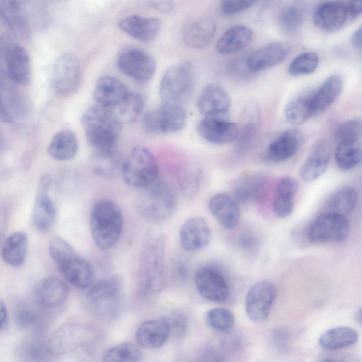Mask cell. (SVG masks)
Returning <instances> with one entry per match:
<instances>
[{
  "instance_id": "12",
  "label": "cell",
  "mask_w": 362,
  "mask_h": 362,
  "mask_svg": "<svg viewBox=\"0 0 362 362\" xmlns=\"http://www.w3.org/2000/svg\"><path fill=\"white\" fill-rule=\"evenodd\" d=\"M276 294L274 284L268 280L255 283L245 297V313L255 322L264 321L269 315Z\"/></svg>"
},
{
  "instance_id": "55",
  "label": "cell",
  "mask_w": 362,
  "mask_h": 362,
  "mask_svg": "<svg viewBox=\"0 0 362 362\" xmlns=\"http://www.w3.org/2000/svg\"><path fill=\"white\" fill-rule=\"evenodd\" d=\"M349 19H353L362 13V0H341Z\"/></svg>"
},
{
  "instance_id": "54",
  "label": "cell",
  "mask_w": 362,
  "mask_h": 362,
  "mask_svg": "<svg viewBox=\"0 0 362 362\" xmlns=\"http://www.w3.org/2000/svg\"><path fill=\"white\" fill-rule=\"evenodd\" d=\"M258 0H221V10L226 15H233L252 6Z\"/></svg>"
},
{
  "instance_id": "60",
  "label": "cell",
  "mask_w": 362,
  "mask_h": 362,
  "mask_svg": "<svg viewBox=\"0 0 362 362\" xmlns=\"http://www.w3.org/2000/svg\"><path fill=\"white\" fill-rule=\"evenodd\" d=\"M250 238L251 237H245L242 239L241 244L244 247H252V246L255 244V240Z\"/></svg>"
},
{
  "instance_id": "28",
  "label": "cell",
  "mask_w": 362,
  "mask_h": 362,
  "mask_svg": "<svg viewBox=\"0 0 362 362\" xmlns=\"http://www.w3.org/2000/svg\"><path fill=\"white\" fill-rule=\"evenodd\" d=\"M118 25L132 37L141 42H149L158 34L160 21L154 18L131 15L120 20Z\"/></svg>"
},
{
  "instance_id": "20",
  "label": "cell",
  "mask_w": 362,
  "mask_h": 362,
  "mask_svg": "<svg viewBox=\"0 0 362 362\" xmlns=\"http://www.w3.org/2000/svg\"><path fill=\"white\" fill-rule=\"evenodd\" d=\"M179 237L180 245L185 251L194 252L209 245L212 233L206 220L196 216L189 218L182 226Z\"/></svg>"
},
{
  "instance_id": "61",
  "label": "cell",
  "mask_w": 362,
  "mask_h": 362,
  "mask_svg": "<svg viewBox=\"0 0 362 362\" xmlns=\"http://www.w3.org/2000/svg\"><path fill=\"white\" fill-rule=\"evenodd\" d=\"M356 320L362 325V308L358 311L356 314Z\"/></svg>"
},
{
  "instance_id": "59",
  "label": "cell",
  "mask_w": 362,
  "mask_h": 362,
  "mask_svg": "<svg viewBox=\"0 0 362 362\" xmlns=\"http://www.w3.org/2000/svg\"><path fill=\"white\" fill-rule=\"evenodd\" d=\"M176 272L178 278L180 280H184L187 278L188 270L187 267L183 262H179L177 265Z\"/></svg>"
},
{
  "instance_id": "21",
  "label": "cell",
  "mask_w": 362,
  "mask_h": 362,
  "mask_svg": "<svg viewBox=\"0 0 362 362\" xmlns=\"http://www.w3.org/2000/svg\"><path fill=\"white\" fill-rule=\"evenodd\" d=\"M289 49V45L286 42H270L247 57V67L250 72H257L273 67L285 59Z\"/></svg>"
},
{
  "instance_id": "42",
  "label": "cell",
  "mask_w": 362,
  "mask_h": 362,
  "mask_svg": "<svg viewBox=\"0 0 362 362\" xmlns=\"http://www.w3.org/2000/svg\"><path fill=\"white\" fill-rule=\"evenodd\" d=\"M201 168L194 163L182 165L177 174V182L182 194L188 199L194 197L199 189Z\"/></svg>"
},
{
  "instance_id": "19",
  "label": "cell",
  "mask_w": 362,
  "mask_h": 362,
  "mask_svg": "<svg viewBox=\"0 0 362 362\" xmlns=\"http://www.w3.org/2000/svg\"><path fill=\"white\" fill-rule=\"evenodd\" d=\"M304 141L300 130L287 129L269 144L265 151L266 158L273 163L285 161L300 149Z\"/></svg>"
},
{
  "instance_id": "52",
  "label": "cell",
  "mask_w": 362,
  "mask_h": 362,
  "mask_svg": "<svg viewBox=\"0 0 362 362\" xmlns=\"http://www.w3.org/2000/svg\"><path fill=\"white\" fill-rule=\"evenodd\" d=\"M294 197L286 193H276L272 204V210L276 216L284 218L291 214L294 207Z\"/></svg>"
},
{
  "instance_id": "47",
  "label": "cell",
  "mask_w": 362,
  "mask_h": 362,
  "mask_svg": "<svg viewBox=\"0 0 362 362\" xmlns=\"http://www.w3.org/2000/svg\"><path fill=\"white\" fill-rule=\"evenodd\" d=\"M21 356L25 361H45L53 355L49 351L47 341L40 338H30L25 341L21 349Z\"/></svg>"
},
{
  "instance_id": "56",
  "label": "cell",
  "mask_w": 362,
  "mask_h": 362,
  "mask_svg": "<svg viewBox=\"0 0 362 362\" xmlns=\"http://www.w3.org/2000/svg\"><path fill=\"white\" fill-rule=\"evenodd\" d=\"M150 6L160 11L170 12L173 9L174 0H146Z\"/></svg>"
},
{
  "instance_id": "4",
  "label": "cell",
  "mask_w": 362,
  "mask_h": 362,
  "mask_svg": "<svg viewBox=\"0 0 362 362\" xmlns=\"http://www.w3.org/2000/svg\"><path fill=\"white\" fill-rule=\"evenodd\" d=\"M81 124L94 150L116 147L122 124L108 109L99 105L90 107L83 115Z\"/></svg>"
},
{
  "instance_id": "29",
  "label": "cell",
  "mask_w": 362,
  "mask_h": 362,
  "mask_svg": "<svg viewBox=\"0 0 362 362\" xmlns=\"http://www.w3.org/2000/svg\"><path fill=\"white\" fill-rule=\"evenodd\" d=\"M209 207L214 217L223 227L233 229L237 226L240 211L238 203L232 196L217 194L211 198Z\"/></svg>"
},
{
  "instance_id": "11",
  "label": "cell",
  "mask_w": 362,
  "mask_h": 362,
  "mask_svg": "<svg viewBox=\"0 0 362 362\" xmlns=\"http://www.w3.org/2000/svg\"><path fill=\"white\" fill-rule=\"evenodd\" d=\"M349 231L346 216L326 211L311 223L308 236L313 243H337L346 240Z\"/></svg>"
},
{
  "instance_id": "7",
  "label": "cell",
  "mask_w": 362,
  "mask_h": 362,
  "mask_svg": "<svg viewBox=\"0 0 362 362\" xmlns=\"http://www.w3.org/2000/svg\"><path fill=\"white\" fill-rule=\"evenodd\" d=\"M87 301L90 310L100 320L110 322L119 315L122 305V287L115 278L96 282L88 291Z\"/></svg>"
},
{
  "instance_id": "17",
  "label": "cell",
  "mask_w": 362,
  "mask_h": 362,
  "mask_svg": "<svg viewBox=\"0 0 362 362\" xmlns=\"http://www.w3.org/2000/svg\"><path fill=\"white\" fill-rule=\"evenodd\" d=\"M3 54L8 78L16 84H28L31 77V63L27 50L20 44L6 41Z\"/></svg>"
},
{
  "instance_id": "10",
  "label": "cell",
  "mask_w": 362,
  "mask_h": 362,
  "mask_svg": "<svg viewBox=\"0 0 362 362\" xmlns=\"http://www.w3.org/2000/svg\"><path fill=\"white\" fill-rule=\"evenodd\" d=\"M187 114L182 105L166 104L148 111L143 117V127L151 134H164L177 132L184 128Z\"/></svg>"
},
{
  "instance_id": "13",
  "label": "cell",
  "mask_w": 362,
  "mask_h": 362,
  "mask_svg": "<svg viewBox=\"0 0 362 362\" xmlns=\"http://www.w3.org/2000/svg\"><path fill=\"white\" fill-rule=\"evenodd\" d=\"M117 66L125 75L139 81H148L153 76L156 64L153 57L146 51L129 47L117 57Z\"/></svg>"
},
{
  "instance_id": "14",
  "label": "cell",
  "mask_w": 362,
  "mask_h": 362,
  "mask_svg": "<svg viewBox=\"0 0 362 362\" xmlns=\"http://www.w3.org/2000/svg\"><path fill=\"white\" fill-rule=\"evenodd\" d=\"M80 76V64L72 53L61 54L54 62L51 72V86L55 93L64 95L77 86Z\"/></svg>"
},
{
  "instance_id": "48",
  "label": "cell",
  "mask_w": 362,
  "mask_h": 362,
  "mask_svg": "<svg viewBox=\"0 0 362 362\" xmlns=\"http://www.w3.org/2000/svg\"><path fill=\"white\" fill-rule=\"evenodd\" d=\"M318 54L313 52H303L295 57L290 63L288 73L293 76L310 74L319 64Z\"/></svg>"
},
{
  "instance_id": "37",
  "label": "cell",
  "mask_w": 362,
  "mask_h": 362,
  "mask_svg": "<svg viewBox=\"0 0 362 362\" xmlns=\"http://www.w3.org/2000/svg\"><path fill=\"white\" fill-rule=\"evenodd\" d=\"M28 238L23 231L9 235L1 245V257L5 263L11 267L21 265L27 255Z\"/></svg>"
},
{
  "instance_id": "24",
  "label": "cell",
  "mask_w": 362,
  "mask_h": 362,
  "mask_svg": "<svg viewBox=\"0 0 362 362\" xmlns=\"http://www.w3.org/2000/svg\"><path fill=\"white\" fill-rule=\"evenodd\" d=\"M69 287L61 279L51 276L42 279L35 289L37 303L45 308H52L63 304L68 298Z\"/></svg>"
},
{
  "instance_id": "36",
  "label": "cell",
  "mask_w": 362,
  "mask_h": 362,
  "mask_svg": "<svg viewBox=\"0 0 362 362\" xmlns=\"http://www.w3.org/2000/svg\"><path fill=\"white\" fill-rule=\"evenodd\" d=\"M124 162L115 148L94 150L92 167L96 175L113 178L122 173Z\"/></svg>"
},
{
  "instance_id": "40",
  "label": "cell",
  "mask_w": 362,
  "mask_h": 362,
  "mask_svg": "<svg viewBox=\"0 0 362 362\" xmlns=\"http://www.w3.org/2000/svg\"><path fill=\"white\" fill-rule=\"evenodd\" d=\"M337 166L342 170H351L362 163L361 139L339 142L334 152Z\"/></svg>"
},
{
  "instance_id": "2",
  "label": "cell",
  "mask_w": 362,
  "mask_h": 362,
  "mask_svg": "<svg viewBox=\"0 0 362 362\" xmlns=\"http://www.w3.org/2000/svg\"><path fill=\"white\" fill-rule=\"evenodd\" d=\"M123 215L114 201L101 199L90 213V230L95 245L102 250H110L119 241L123 230Z\"/></svg>"
},
{
  "instance_id": "5",
  "label": "cell",
  "mask_w": 362,
  "mask_h": 362,
  "mask_svg": "<svg viewBox=\"0 0 362 362\" xmlns=\"http://www.w3.org/2000/svg\"><path fill=\"white\" fill-rule=\"evenodd\" d=\"M140 190L137 207L143 216L151 221H161L172 215L177 205V197L168 182L157 179Z\"/></svg>"
},
{
  "instance_id": "8",
  "label": "cell",
  "mask_w": 362,
  "mask_h": 362,
  "mask_svg": "<svg viewBox=\"0 0 362 362\" xmlns=\"http://www.w3.org/2000/svg\"><path fill=\"white\" fill-rule=\"evenodd\" d=\"M158 165L153 153L144 146H136L124 161L122 174L129 186L143 189L158 179Z\"/></svg>"
},
{
  "instance_id": "33",
  "label": "cell",
  "mask_w": 362,
  "mask_h": 362,
  "mask_svg": "<svg viewBox=\"0 0 362 362\" xmlns=\"http://www.w3.org/2000/svg\"><path fill=\"white\" fill-rule=\"evenodd\" d=\"M0 13L3 23L13 35L25 40L29 38L30 27L18 0H0Z\"/></svg>"
},
{
  "instance_id": "32",
  "label": "cell",
  "mask_w": 362,
  "mask_h": 362,
  "mask_svg": "<svg viewBox=\"0 0 362 362\" xmlns=\"http://www.w3.org/2000/svg\"><path fill=\"white\" fill-rule=\"evenodd\" d=\"M260 123V111L255 100H250L245 106L238 124L236 139L239 150H245L251 144Z\"/></svg>"
},
{
  "instance_id": "57",
  "label": "cell",
  "mask_w": 362,
  "mask_h": 362,
  "mask_svg": "<svg viewBox=\"0 0 362 362\" xmlns=\"http://www.w3.org/2000/svg\"><path fill=\"white\" fill-rule=\"evenodd\" d=\"M8 313L5 303L1 300L0 303V324L1 329H5L8 324Z\"/></svg>"
},
{
  "instance_id": "18",
  "label": "cell",
  "mask_w": 362,
  "mask_h": 362,
  "mask_svg": "<svg viewBox=\"0 0 362 362\" xmlns=\"http://www.w3.org/2000/svg\"><path fill=\"white\" fill-rule=\"evenodd\" d=\"M197 132L202 139L211 144H228L236 141L238 124L219 116L205 117L199 122Z\"/></svg>"
},
{
  "instance_id": "26",
  "label": "cell",
  "mask_w": 362,
  "mask_h": 362,
  "mask_svg": "<svg viewBox=\"0 0 362 362\" xmlns=\"http://www.w3.org/2000/svg\"><path fill=\"white\" fill-rule=\"evenodd\" d=\"M197 105L200 113L204 117L219 116L228 110L230 98L221 86L210 83L201 93Z\"/></svg>"
},
{
  "instance_id": "6",
  "label": "cell",
  "mask_w": 362,
  "mask_h": 362,
  "mask_svg": "<svg viewBox=\"0 0 362 362\" xmlns=\"http://www.w3.org/2000/svg\"><path fill=\"white\" fill-rule=\"evenodd\" d=\"M195 87L193 68L188 62L170 67L163 74L159 87L163 103L180 105L192 95Z\"/></svg>"
},
{
  "instance_id": "43",
  "label": "cell",
  "mask_w": 362,
  "mask_h": 362,
  "mask_svg": "<svg viewBox=\"0 0 362 362\" xmlns=\"http://www.w3.org/2000/svg\"><path fill=\"white\" fill-rule=\"evenodd\" d=\"M357 194L351 187H344L336 192L328 200L327 211L346 216L354 210Z\"/></svg>"
},
{
  "instance_id": "30",
  "label": "cell",
  "mask_w": 362,
  "mask_h": 362,
  "mask_svg": "<svg viewBox=\"0 0 362 362\" xmlns=\"http://www.w3.org/2000/svg\"><path fill=\"white\" fill-rule=\"evenodd\" d=\"M216 26L208 17H202L190 21L183 28L182 37L185 43L194 49L208 46L215 36Z\"/></svg>"
},
{
  "instance_id": "22",
  "label": "cell",
  "mask_w": 362,
  "mask_h": 362,
  "mask_svg": "<svg viewBox=\"0 0 362 362\" xmlns=\"http://www.w3.org/2000/svg\"><path fill=\"white\" fill-rule=\"evenodd\" d=\"M349 19L340 1H328L320 4L313 13V22L320 30L332 33L341 28Z\"/></svg>"
},
{
  "instance_id": "31",
  "label": "cell",
  "mask_w": 362,
  "mask_h": 362,
  "mask_svg": "<svg viewBox=\"0 0 362 362\" xmlns=\"http://www.w3.org/2000/svg\"><path fill=\"white\" fill-rule=\"evenodd\" d=\"M344 85L341 75L335 74L327 77L320 88L310 94L313 116L327 110L339 98Z\"/></svg>"
},
{
  "instance_id": "44",
  "label": "cell",
  "mask_w": 362,
  "mask_h": 362,
  "mask_svg": "<svg viewBox=\"0 0 362 362\" xmlns=\"http://www.w3.org/2000/svg\"><path fill=\"white\" fill-rule=\"evenodd\" d=\"M287 121L294 125L304 123L313 116L310 106V94L300 95L291 100L284 110Z\"/></svg>"
},
{
  "instance_id": "62",
  "label": "cell",
  "mask_w": 362,
  "mask_h": 362,
  "mask_svg": "<svg viewBox=\"0 0 362 362\" xmlns=\"http://www.w3.org/2000/svg\"><path fill=\"white\" fill-rule=\"evenodd\" d=\"M280 0H264V4H265L267 6H269L270 4H275L278 2Z\"/></svg>"
},
{
  "instance_id": "58",
  "label": "cell",
  "mask_w": 362,
  "mask_h": 362,
  "mask_svg": "<svg viewBox=\"0 0 362 362\" xmlns=\"http://www.w3.org/2000/svg\"><path fill=\"white\" fill-rule=\"evenodd\" d=\"M351 43L355 48L362 50V25L353 33Z\"/></svg>"
},
{
  "instance_id": "1",
  "label": "cell",
  "mask_w": 362,
  "mask_h": 362,
  "mask_svg": "<svg viewBox=\"0 0 362 362\" xmlns=\"http://www.w3.org/2000/svg\"><path fill=\"white\" fill-rule=\"evenodd\" d=\"M165 239L161 231L151 229L145 238L137 269V288L142 295L159 292L165 284Z\"/></svg>"
},
{
  "instance_id": "41",
  "label": "cell",
  "mask_w": 362,
  "mask_h": 362,
  "mask_svg": "<svg viewBox=\"0 0 362 362\" xmlns=\"http://www.w3.org/2000/svg\"><path fill=\"white\" fill-rule=\"evenodd\" d=\"M144 108V98L139 93H129L120 103L108 110L121 124H124L136 120Z\"/></svg>"
},
{
  "instance_id": "16",
  "label": "cell",
  "mask_w": 362,
  "mask_h": 362,
  "mask_svg": "<svg viewBox=\"0 0 362 362\" xmlns=\"http://www.w3.org/2000/svg\"><path fill=\"white\" fill-rule=\"evenodd\" d=\"M194 284L199 295L209 301L223 303L229 298L230 288L226 279L211 267H203L197 270Z\"/></svg>"
},
{
  "instance_id": "9",
  "label": "cell",
  "mask_w": 362,
  "mask_h": 362,
  "mask_svg": "<svg viewBox=\"0 0 362 362\" xmlns=\"http://www.w3.org/2000/svg\"><path fill=\"white\" fill-rule=\"evenodd\" d=\"M95 337L93 329L81 323L66 324L58 328L47 339L53 356L76 351L88 345Z\"/></svg>"
},
{
  "instance_id": "3",
  "label": "cell",
  "mask_w": 362,
  "mask_h": 362,
  "mask_svg": "<svg viewBox=\"0 0 362 362\" xmlns=\"http://www.w3.org/2000/svg\"><path fill=\"white\" fill-rule=\"evenodd\" d=\"M51 258L66 280L77 288L88 287L94 279L92 265L79 257L74 248L63 238L52 237L49 243Z\"/></svg>"
},
{
  "instance_id": "45",
  "label": "cell",
  "mask_w": 362,
  "mask_h": 362,
  "mask_svg": "<svg viewBox=\"0 0 362 362\" xmlns=\"http://www.w3.org/2000/svg\"><path fill=\"white\" fill-rule=\"evenodd\" d=\"M136 345L132 342H124L107 349L103 355V361L105 362L139 361L143 353Z\"/></svg>"
},
{
  "instance_id": "38",
  "label": "cell",
  "mask_w": 362,
  "mask_h": 362,
  "mask_svg": "<svg viewBox=\"0 0 362 362\" xmlns=\"http://www.w3.org/2000/svg\"><path fill=\"white\" fill-rule=\"evenodd\" d=\"M77 151L76 136L70 130H62L56 133L47 147L49 156L59 161H66L74 158Z\"/></svg>"
},
{
  "instance_id": "23",
  "label": "cell",
  "mask_w": 362,
  "mask_h": 362,
  "mask_svg": "<svg viewBox=\"0 0 362 362\" xmlns=\"http://www.w3.org/2000/svg\"><path fill=\"white\" fill-rule=\"evenodd\" d=\"M170 335V329L165 318L148 320L137 328L135 339L141 347L156 349L163 346Z\"/></svg>"
},
{
  "instance_id": "49",
  "label": "cell",
  "mask_w": 362,
  "mask_h": 362,
  "mask_svg": "<svg viewBox=\"0 0 362 362\" xmlns=\"http://www.w3.org/2000/svg\"><path fill=\"white\" fill-rule=\"evenodd\" d=\"M281 28L286 33L297 32L302 26L304 13L302 8L296 4L285 8L279 15Z\"/></svg>"
},
{
  "instance_id": "39",
  "label": "cell",
  "mask_w": 362,
  "mask_h": 362,
  "mask_svg": "<svg viewBox=\"0 0 362 362\" xmlns=\"http://www.w3.org/2000/svg\"><path fill=\"white\" fill-rule=\"evenodd\" d=\"M358 339V334L355 329L339 326L324 332L319 338V344L324 349L335 351L352 346Z\"/></svg>"
},
{
  "instance_id": "46",
  "label": "cell",
  "mask_w": 362,
  "mask_h": 362,
  "mask_svg": "<svg viewBox=\"0 0 362 362\" xmlns=\"http://www.w3.org/2000/svg\"><path fill=\"white\" fill-rule=\"evenodd\" d=\"M206 320L212 329L225 334L232 330L235 322L233 314L223 308H214L209 310L206 313Z\"/></svg>"
},
{
  "instance_id": "35",
  "label": "cell",
  "mask_w": 362,
  "mask_h": 362,
  "mask_svg": "<svg viewBox=\"0 0 362 362\" xmlns=\"http://www.w3.org/2000/svg\"><path fill=\"white\" fill-rule=\"evenodd\" d=\"M252 30L245 25H235L228 29L216 43L217 51L223 54L237 52L252 42Z\"/></svg>"
},
{
  "instance_id": "27",
  "label": "cell",
  "mask_w": 362,
  "mask_h": 362,
  "mask_svg": "<svg viewBox=\"0 0 362 362\" xmlns=\"http://www.w3.org/2000/svg\"><path fill=\"white\" fill-rule=\"evenodd\" d=\"M330 153L329 141L325 139L317 141L300 169L302 179L310 182L319 178L327 168Z\"/></svg>"
},
{
  "instance_id": "50",
  "label": "cell",
  "mask_w": 362,
  "mask_h": 362,
  "mask_svg": "<svg viewBox=\"0 0 362 362\" xmlns=\"http://www.w3.org/2000/svg\"><path fill=\"white\" fill-rule=\"evenodd\" d=\"M334 138L339 143L362 138V119H353L339 124L334 131Z\"/></svg>"
},
{
  "instance_id": "15",
  "label": "cell",
  "mask_w": 362,
  "mask_h": 362,
  "mask_svg": "<svg viewBox=\"0 0 362 362\" xmlns=\"http://www.w3.org/2000/svg\"><path fill=\"white\" fill-rule=\"evenodd\" d=\"M50 186L51 179L49 176L44 175L40 179L32 210V225L36 230L42 233L47 232L57 218L56 206L48 195Z\"/></svg>"
},
{
  "instance_id": "34",
  "label": "cell",
  "mask_w": 362,
  "mask_h": 362,
  "mask_svg": "<svg viewBox=\"0 0 362 362\" xmlns=\"http://www.w3.org/2000/svg\"><path fill=\"white\" fill-rule=\"evenodd\" d=\"M267 185L266 177L260 174H249L238 179L233 187L232 197L238 203H247L260 197Z\"/></svg>"
},
{
  "instance_id": "51",
  "label": "cell",
  "mask_w": 362,
  "mask_h": 362,
  "mask_svg": "<svg viewBox=\"0 0 362 362\" xmlns=\"http://www.w3.org/2000/svg\"><path fill=\"white\" fill-rule=\"evenodd\" d=\"M15 322L22 329H31L38 324V315L36 312L27 305L18 306L15 310Z\"/></svg>"
},
{
  "instance_id": "25",
  "label": "cell",
  "mask_w": 362,
  "mask_h": 362,
  "mask_svg": "<svg viewBox=\"0 0 362 362\" xmlns=\"http://www.w3.org/2000/svg\"><path fill=\"white\" fill-rule=\"evenodd\" d=\"M129 93L127 86L119 79L103 76L95 84L93 97L99 105L110 109L120 103Z\"/></svg>"
},
{
  "instance_id": "53",
  "label": "cell",
  "mask_w": 362,
  "mask_h": 362,
  "mask_svg": "<svg viewBox=\"0 0 362 362\" xmlns=\"http://www.w3.org/2000/svg\"><path fill=\"white\" fill-rule=\"evenodd\" d=\"M170 329V334L182 337L186 332L188 324L186 317L181 313L174 312L165 317Z\"/></svg>"
}]
</instances>
